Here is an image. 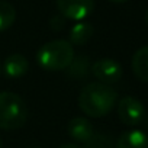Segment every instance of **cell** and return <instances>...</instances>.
<instances>
[{
    "mask_svg": "<svg viewBox=\"0 0 148 148\" xmlns=\"http://www.w3.org/2000/svg\"><path fill=\"white\" fill-rule=\"evenodd\" d=\"M116 102V92L109 84H103L100 82H95L84 86L79 95L80 109L92 118L106 116L115 108Z\"/></svg>",
    "mask_w": 148,
    "mask_h": 148,
    "instance_id": "6da1fadb",
    "label": "cell"
},
{
    "mask_svg": "<svg viewBox=\"0 0 148 148\" xmlns=\"http://www.w3.org/2000/svg\"><path fill=\"white\" fill-rule=\"evenodd\" d=\"M74 48L65 39H54L42 45L36 54L38 64L49 71L65 70L73 61Z\"/></svg>",
    "mask_w": 148,
    "mask_h": 148,
    "instance_id": "7a4b0ae2",
    "label": "cell"
},
{
    "mask_svg": "<svg viewBox=\"0 0 148 148\" xmlns=\"http://www.w3.org/2000/svg\"><path fill=\"white\" fill-rule=\"evenodd\" d=\"M28 119V108L22 97L12 92H0V129L15 131Z\"/></svg>",
    "mask_w": 148,
    "mask_h": 148,
    "instance_id": "3957f363",
    "label": "cell"
},
{
    "mask_svg": "<svg viewBox=\"0 0 148 148\" xmlns=\"http://www.w3.org/2000/svg\"><path fill=\"white\" fill-rule=\"evenodd\" d=\"M60 15L70 21H83L89 18L95 9V0H57Z\"/></svg>",
    "mask_w": 148,
    "mask_h": 148,
    "instance_id": "277c9868",
    "label": "cell"
},
{
    "mask_svg": "<svg viewBox=\"0 0 148 148\" xmlns=\"http://www.w3.org/2000/svg\"><path fill=\"white\" fill-rule=\"evenodd\" d=\"M118 115L125 125L135 126L142 122L145 116V109L138 99L132 96H126L118 102Z\"/></svg>",
    "mask_w": 148,
    "mask_h": 148,
    "instance_id": "5b68a950",
    "label": "cell"
},
{
    "mask_svg": "<svg viewBox=\"0 0 148 148\" xmlns=\"http://www.w3.org/2000/svg\"><path fill=\"white\" fill-rule=\"evenodd\" d=\"M93 76L103 84H113L122 79V67L118 61L112 58H102L97 60L92 65Z\"/></svg>",
    "mask_w": 148,
    "mask_h": 148,
    "instance_id": "8992f818",
    "label": "cell"
},
{
    "mask_svg": "<svg viewBox=\"0 0 148 148\" xmlns=\"http://www.w3.org/2000/svg\"><path fill=\"white\" fill-rule=\"evenodd\" d=\"M67 132L74 141L84 144L95 134V129H93L92 123L89 122V119L82 118V116H76L68 122Z\"/></svg>",
    "mask_w": 148,
    "mask_h": 148,
    "instance_id": "52a82bcc",
    "label": "cell"
},
{
    "mask_svg": "<svg viewBox=\"0 0 148 148\" xmlns=\"http://www.w3.org/2000/svg\"><path fill=\"white\" fill-rule=\"evenodd\" d=\"M29 68V62L22 54H12L5 61V74L9 79H19L25 76Z\"/></svg>",
    "mask_w": 148,
    "mask_h": 148,
    "instance_id": "ba28073f",
    "label": "cell"
},
{
    "mask_svg": "<svg viewBox=\"0 0 148 148\" xmlns=\"http://www.w3.org/2000/svg\"><path fill=\"white\" fill-rule=\"evenodd\" d=\"M115 148H148V136L136 129L123 132L118 138Z\"/></svg>",
    "mask_w": 148,
    "mask_h": 148,
    "instance_id": "9c48e42d",
    "label": "cell"
},
{
    "mask_svg": "<svg viewBox=\"0 0 148 148\" xmlns=\"http://www.w3.org/2000/svg\"><path fill=\"white\" fill-rule=\"evenodd\" d=\"M90 61L86 55H80V57H74L73 61L70 62V65L65 68V74L67 77L73 79V80H84L89 73H90Z\"/></svg>",
    "mask_w": 148,
    "mask_h": 148,
    "instance_id": "30bf717a",
    "label": "cell"
},
{
    "mask_svg": "<svg viewBox=\"0 0 148 148\" xmlns=\"http://www.w3.org/2000/svg\"><path fill=\"white\" fill-rule=\"evenodd\" d=\"M132 71L141 82L148 83V45L139 48L132 57Z\"/></svg>",
    "mask_w": 148,
    "mask_h": 148,
    "instance_id": "8fae6325",
    "label": "cell"
},
{
    "mask_svg": "<svg viewBox=\"0 0 148 148\" xmlns=\"http://www.w3.org/2000/svg\"><path fill=\"white\" fill-rule=\"evenodd\" d=\"M93 35V26L89 22H77L70 31V44L84 45Z\"/></svg>",
    "mask_w": 148,
    "mask_h": 148,
    "instance_id": "7c38bea8",
    "label": "cell"
},
{
    "mask_svg": "<svg viewBox=\"0 0 148 148\" xmlns=\"http://www.w3.org/2000/svg\"><path fill=\"white\" fill-rule=\"evenodd\" d=\"M16 21V10L15 8L5 0H0V32L9 29L13 22Z\"/></svg>",
    "mask_w": 148,
    "mask_h": 148,
    "instance_id": "4fadbf2b",
    "label": "cell"
},
{
    "mask_svg": "<svg viewBox=\"0 0 148 148\" xmlns=\"http://www.w3.org/2000/svg\"><path fill=\"white\" fill-rule=\"evenodd\" d=\"M84 148H115V144H113V139L109 135L95 132L84 142Z\"/></svg>",
    "mask_w": 148,
    "mask_h": 148,
    "instance_id": "5bb4252c",
    "label": "cell"
},
{
    "mask_svg": "<svg viewBox=\"0 0 148 148\" xmlns=\"http://www.w3.org/2000/svg\"><path fill=\"white\" fill-rule=\"evenodd\" d=\"M64 19H65V18H61V16L52 18V21H51V26H52V28H55V23H57V25H58V26H57V29H61V28L64 26Z\"/></svg>",
    "mask_w": 148,
    "mask_h": 148,
    "instance_id": "9a60e30c",
    "label": "cell"
},
{
    "mask_svg": "<svg viewBox=\"0 0 148 148\" xmlns=\"http://www.w3.org/2000/svg\"><path fill=\"white\" fill-rule=\"evenodd\" d=\"M60 148H80V147L76 145V144H62Z\"/></svg>",
    "mask_w": 148,
    "mask_h": 148,
    "instance_id": "2e32d148",
    "label": "cell"
},
{
    "mask_svg": "<svg viewBox=\"0 0 148 148\" xmlns=\"http://www.w3.org/2000/svg\"><path fill=\"white\" fill-rule=\"evenodd\" d=\"M109 2H112V3H123V2H126V0H109Z\"/></svg>",
    "mask_w": 148,
    "mask_h": 148,
    "instance_id": "e0dca14e",
    "label": "cell"
},
{
    "mask_svg": "<svg viewBox=\"0 0 148 148\" xmlns=\"http://www.w3.org/2000/svg\"><path fill=\"white\" fill-rule=\"evenodd\" d=\"M145 22H147V25H148V10H147V13H145Z\"/></svg>",
    "mask_w": 148,
    "mask_h": 148,
    "instance_id": "ac0fdd59",
    "label": "cell"
},
{
    "mask_svg": "<svg viewBox=\"0 0 148 148\" xmlns=\"http://www.w3.org/2000/svg\"><path fill=\"white\" fill-rule=\"evenodd\" d=\"M0 148H2V138H0Z\"/></svg>",
    "mask_w": 148,
    "mask_h": 148,
    "instance_id": "d6986e66",
    "label": "cell"
},
{
    "mask_svg": "<svg viewBox=\"0 0 148 148\" xmlns=\"http://www.w3.org/2000/svg\"><path fill=\"white\" fill-rule=\"evenodd\" d=\"M31 148H39V147H31Z\"/></svg>",
    "mask_w": 148,
    "mask_h": 148,
    "instance_id": "ffe728a7",
    "label": "cell"
},
{
    "mask_svg": "<svg viewBox=\"0 0 148 148\" xmlns=\"http://www.w3.org/2000/svg\"><path fill=\"white\" fill-rule=\"evenodd\" d=\"M147 125H148V121H147Z\"/></svg>",
    "mask_w": 148,
    "mask_h": 148,
    "instance_id": "44dd1931",
    "label": "cell"
}]
</instances>
